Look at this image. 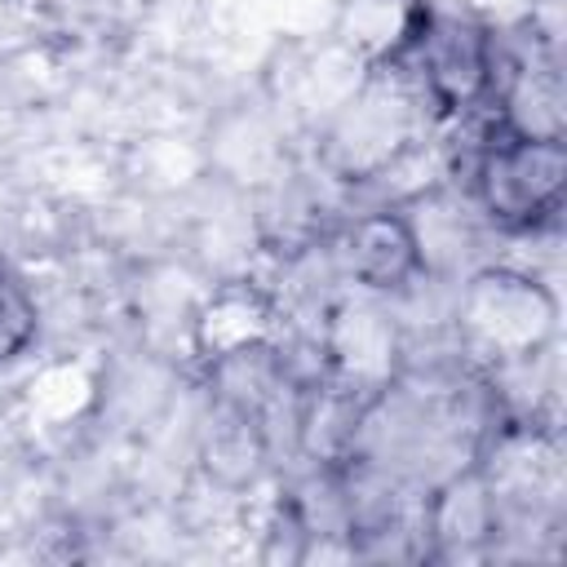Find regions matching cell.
Listing matches in <instances>:
<instances>
[{
    "label": "cell",
    "instance_id": "1",
    "mask_svg": "<svg viewBox=\"0 0 567 567\" xmlns=\"http://www.w3.org/2000/svg\"><path fill=\"white\" fill-rule=\"evenodd\" d=\"M470 204L501 230H536L558 217L567 190L563 137H523L501 124L483 133L465 168Z\"/></svg>",
    "mask_w": 567,
    "mask_h": 567
},
{
    "label": "cell",
    "instance_id": "2",
    "mask_svg": "<svg viewBox=\"0 0 567 567\" xmlns=\"http://www.w3.org/2000/svg\"><path fill=\"white\" fill-rule=\"evenodd\" d=\"M456 337L501 363L536 359L558 332V297L527 270L483 266L452 301Z\"/></svg>",
    "mask_w": 567,
    "mask_h": 567
},
{
    "label": "cell",
    "instance_id": "3",
    "mask_svg": "<svg viewBox=\"0 0 567 567\" xmlns=\"http://www.w3.org/2000/svg\"><path fill=\"white\" fill-rule=\"evenodd\" d=\"M337 266L354 288L372 297H394L425 275L412 226L399 204L359 213L337 239Z\"/></svg>",
    "mask_w": 567,
    "mask_h": 567
},
{
    "label": "cell",
    "instance_id": "4",
    "mask_svg": "<svg viewBox=\"0 0 567 567\" xmlns=\"http://www.w3.org/2000/svg\"><path fill=\"white\" fill-rule=\"evenodd\" d=\"M421 532L439 554L483 549L501 532V501L483 470H456L421 505Z\"/></svg>",
    "mask_w": 567,
    "mask_h": 567
},
{
    "label": "cell",
    "instance_id": "5",
    "mask_svg": "<svg viewBox=\"0 0 567 567\" xmlns=\"http://www.w3.org/2000/svg\"><path fill=\"white\" fill-rule=\"evenodd\" d=\"M190 341L208 363L239 350V346L270 341V301H266V292L252 288L248 279H230V284L213 288L190 315Z\"/></svg>",
    "mask_w": 567,
    "mask_h": 567
},
{
    "label": "cell",
    "instance_id": "6",
    "mask_svg": "<svg viewBox=\"0 0 567 567\" xmlns=\"http://www.w3.org/2000/svg\"><path fill=\"white\" fill-rule=\"evenodd\" d=\"M261 461H270V443H266V430L252 412H239L230 403H217L213 416L204 421V434H199V465L204 474L226 487V492H239L257 478Z\"/></svg>",
    "mask_w": 567,
    "mask_h": 567
},
{
    "label": "cell",
    "instance_id": "7",
    "mask_svg": "<svg viewBox=\"0 0 567 567\" xmlns=\"http://www.w3.org/2000/svg\"><path fill=\"white\" fill-rule=\"evenodd\" d=\"M40 337V301L31 292V284L0 261V368L22 359Z\"/></svg>",
    "mask_w": 567,
    "mask_h": 567
}]
</instances>
